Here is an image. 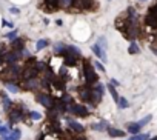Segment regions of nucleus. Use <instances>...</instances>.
<instances>
[{
    "label": "nucleus",
    "mask_w": 157,
    "mask_h": 140,
    "mask_svg": "<svg viewBox=\"0 0 157 140\" xmlns=\"http://www.w3.org/2000/svg\"><path fill=\"white\" fill-rule=\"evenodd\" d=\"M83 76H85L86 86H94L99 82V76H97L96 69H94V66L91 65L90 60H83Z\"/></svg>",
    "instance_id": "nucleus-1"
},
{
    "label": "nucleus",
    "mask_w": 157,
    "mask_h": 140,
    "mask_svg": "<svg viewBox=\"0 0 157 140\" xmlns=\"http://www.w3.org/2000/svg\"><path fill=\"white\" fill-rule=\"evenodd\" d=\"M68 112H72L78 117H86L90 112H88V108L85 105H78V103H69L68 106Z\"/></svg>",
    "instance_id": "nucleus-2"
},
{
    "label": "nucleus",
    "mask_w": 157,
    "mask_h": 140,
    "mask_svg": "<svg viewBox=\"0 0 157 140\" xmlns=\"http://www.w3.org/2000/svg\"><path fill=\"white\" fill-rule=\"evenodd\" d=\"M20 59H22V55H20V49H8V51L5 52V63H6V65L17 63Z\"/></svg>",
    "instance_id": "nucleus-3"
},
{
    "label": "nucleus",
    "mask_w": 157,
    "mask_h": 140,
    "mask_svg": "<svg viewBox=\"0 0 157 140\" xmlns=\"http://www.w3.org/2000/svg\"><path fill=\"white\" fill-rule=\"evenodd\" d=\"M23 109H25V106H22V105H20V108H11L10 109V122L14 123V122L23 120V117H25Z\"/></svg>",
    "instance_id": "nucleus-4"
},
{
    "label": "nucleus",
    "mask_w": 157,
    "mask_h": 140,
    "mask_svg": "<svg viewBox=\"0 0 157 140\" xmlns=\"http://www.w3.org/2000/svg\"><path fill=\"white\" fill-rule=\"evenodd\" d=\"M37 76H39V73H37V69H36L34 66H25V68L22 69V73H20V79H22V80L34 79V77H37Z\"/></svg>",
    "instance_id": "nucleus-5"
},
{
    "label": "nucleus",
    "mask_w": 157,
    "mask_h": 140,
    "mask_svg": "<svg viewBox=\"0 0 157 140\" xmlns=\"http://www.w3.org/2000/svg\"><path fill=\"white\" fill-rule=\"evenodd\" d=\"M78 11H83V9H93L94 8V0H75L74 6Z\"/></svg>",
    "instance_id": "nucleus-6"
},
{
    "label": "nucleus",
    "mask_w": 157,
    "mask_h": 140,
    "mask_svg": "<svg viewBox=\"0 0 157 140\" xmlns=\"http://www.w3.org/2000/svg\"><path fill=\"white\" fill-rule=\"evenodd\" d=\"M36 99H37V102H39L40 105H43L46 109L54 106V99H52L51 96H48V94H37Z\"/></svg>",
    "instance_id": "nucleus-7"
},
{
    "label": "nucleus",
    "mask_w": 157,
    "mask_h": 140,
    "mask_svg": "<svg viewBox=\"0 0 157 140\" xmlns=\"http://www.w3.org/2000/svg\"><path fill=\"white\" fill-rule=\"evenodd\" d=\"M78 94H80V99H82V100L93 103V86L80 88V89H78Z\"/></svg>",
    "instance_id": "nucleus-8"
},
{
    "label": "nucleus",
    "mask_w": 157,
    "mask_h": 140,
    "mask_svg": "<svg viewBox=\"0 0 157 140\" xmlns=\"http://www.w3.org/2000/svg\"><path fill=\"white\" fill-rule=\"evenodd\" d=\"M23 82V89H39L40 88V82H39V79L37 77H34V79H28V80H22Z\"/></svg>",
    "instance_id": "nucleus-9"
},
{
    "label": "nucleus",
    "mask_w": 157,
    "mask_h": 140,
    "mask_svg": "<svg viewBox=\"0 0 157 140\" xmlns=\"http://www.w3.org/2000/svg\"><path fill=\"white\" fill-rule=\"evenodd\" d=\"M42 8L48 13H52V11H57L59 9V0H43V5Z\"/></svg>",
    "instance_id": "nucleus-10"
},
{
    "label": "nucleus",
    "mask_w": 157,
    "mask_h": 140,
    "mask_svg": "<svg viewBox=\"0 0 157 140\" xmlns=\"http://www.w3.org/2000/svg\"><path fill=\"white\" fill-rule=\"evenodd\" d=\"M91 49H93V52H94V55H96L97 59H100V60L106 62V52H105V49H103L99 43H94Z\"/></svg>",
    "instance_id": "nucleus-11"
},
{
    "label": "nucleus",
    "mask_w": 157,
    "mask_h": 140,
    "mask_svg": "<svg viewBox=\"0 0 157 140\" xmlns=\"http://www.w3.org/2000/svg\"><path fill=\"white\" fill-rule=\"evenodd\" d=\"M68 126H69V129H71V131H74V132H77V134L85 132V126H83V125H80L78 122L69 120V122H68Z\"/></svg>",
    "instance_id": "nucleus-12"
},
{
    "label": "nucleus",
    "mask_w": 157,
    "mask_h": 140,
    "mask_svg": "<svg viewBox=\"0 0 157 140\" xmlns=\"http://www.w3.org/2000/svg\"><path fill=\"white\" fill-rule=\"evenodd\" d=\"M77 57H74V55H71L69 52H65L63 54V63H65V66H75V63H77Z\"/></svg>",
    "instance_id": "nucleus-13"
},
{
    "label": "nucleus",
    "mask_w": 157,
    "mask_h": 140,
    "mask_svg": "<svg viewBox=\"0 0 157 140\" xmlns=\"http://www.w3.org/2000/svg\"><path fill=\"white\" fill-rule=\"evenodd\" d=\"M106 132H108V135H109V137H113V138H117V137H125V131L117 129V128H111V126H108Z\"/></svg>",
    "instance_id": "nucleus-14"
},
{
    "label": "nucleus",
    "mask_w": 157,
    "mask_h": 140,
    "mask_svg": "<svg viewBox=\"0 0 157 140\" xmlns=\"http://www.w3.org/2000/svg\"><path fill=\"white\" fill-rule=\"evenodd\" d=\"M22 48H25L23 37H16L14 40H11V49H22Z\"/></svg>",
    "instance_id": "nucleus-15"
},
{
    "label": "nucleus",
    "mask_w": 157,
    "mask_h": 140,
    "mask_svg": "<svg viewBox=\"0 0 157 140\" xmlns=\"http://www.w3.org/2000/svg\"><path fill=\"white\" fill-rule=\"evenodd\" d=\"M20 135H22L20 129H13L11 132H8L6 135H3V137H2V140H19V138H20Z\"/></svg>",
    "instance_id": "nucleus-16"
},
{
    "label": "nucleus",
    "mask_w": 157,
    "mask_h": 140,
    "mask_svg": "<svg viewBox=\"0 0 157 140\" xmlns=\"http://www.w3.org/2000/svg\"><path fill=\"white\" fill-rule=\"evenodd\" d=\"M66 45L65 43H62V42H57V43H54V52L56 54H60V55H63L65 52H66Z\"/></svg>",
    "instance_id": "nucleus-17"
},
{
    "label": "nucleus",
    "mask_w": 157,
    "mask_h": 140,
    "mask_svg": "<svg viewBox=\"0 0 157 140\" xmlns=\"http://www.w3.org/2000/svg\"><path fill=\"white\" fill-rule=\"evenodd\" d=\"M75 0H59V8L62 9H71L74 6Z\"/></svg>",
    "instance_id": "nucleus-18"
},
{
    "label": "nucleus",
    "mask_w": 157,
    "mask_h": 140,
    "mask_svg": "<svg viewBox=\"0 0 157 140\" xmlns=\"http://www.w3.org/2000/svg\"><path fill=\"white\" fill-rule=\"evenodd\" d=\"M66 52H69L71 55H74V57H77V59H80V57H82V52H80V49H78L77 46H72V45L66 48Z\"/></svg>",
    "instance_id": "nucleus-19"
},
{
    "label": "nucleus",
    "mask_w": 157,
    "mask_h": 140,
    "mask_svg": "<svg viewBox=\"0 0 157 140\" xmlns=\"http://www.w3.org/2000/svg\"><path fill=\"white\" fill-rule=\"evenodd\" d=\"M48 45H49V40L48 39H39L37 43H36V49L37 51H42V49L48 48Z\"/></svg>",
    "instance_id": "nucleus-20"
},
{
    "label": "nucleus",
    "mask_w": 157,
    "mask_h": 140,
    "mask_svg": "<svg viewBox=\"0 0 157 140\" xmlns=\"http://www.w3.org/2000/svg\"><path fill=\"white\" fill-rule=\"evenodd\" d=\"M126 129H128L129 134H139L140 126L137 125V122H136V123H128V125H126Z\"/></svg>",
    "instance_id": "nucleus-21"
},
{
    "label": "nucleus",
    "mask_w": 157,
    "mask_h": 140,
    "mask_svg": "<svg viewBox=\"0 0 157 140\" xmlns=\"http://www.w3.org/2000/svg\"><path fill=\"white\" fill-rule=\"evenodd\" d=\"M93 129H96V131H106L108 129V123L106 122H97V123L93 125Z\"/></svg>",
    "instance_id": "nucleus-22"
},
{
    "label": "nucleus",
    "mask_w": 157,
    "mask_h": 140,
    "mask_svg": "<svg viewBox=\"0 0 157 140\" xmlns=\"http://www.w3.org/2000/svg\"><path fill=\"white\" fill-rule=\"evenodd\" d=\"M34 68L37 69V73H39V74H40V73H43V71H46V69H48V66H46V63H45V62H36Z\"/></svg>",
    "instance_id": "nucleus-23"
},
{
    "label": "nucleus",
    "mask_w": 157,
    "mask_h": 140,
    "mask_svg": "<svg viewBox=\"0 0 157 140\" xmlns=\"http://www.w3.org/2000/svg\"><path fill=\"white\" fill-rule=\"evenodd\" d=\"M6 89L13 94H17L19 93V86L14 83V82H6Z\"/></svg>",
    "instance_id": "nucleus-24"
},
{
    "label": "nucleus",
    "mask_w": 157,
    "mask_h": 140,
    "mask_svg": "<svg viewBox=\"0 0 157 140\" xmlns=\"http://www.w3.org/2000/svg\"><path fill=\"white\" fill-rule=\"evenodd\" d=\"M128 52H129V54H139V52H140L139 45H137L136 42H131V45H129V48H128Z\"/></svg>",
    "instance_id": "nucleus-25"
},
{
    "label": "nucleus",
    "mask_w": 157,
    "mask_h": 140,
    "mask_svg": "<svg viewBox=\"0 0 157 140\" xmlns=\"http://www.w3.org/2000/svg\"><path fill=\"white\" fill-rule=\"evenodd\" d=\"M106 88H108V91H109V94H111V97H113V99H114V100L117 102V100H119V94H117V91H116V86L109 83V85H108Z\"/></svg>",
    "instance_id": "nucleus-26"
},
{
    "label": "nucleus",
    "mask_w": 157,
    "mask_h": 140,
    "mask_svg": "<svg viewBox=\"0 0 157 140\" xmlns=\"http://www.w3.org/2000/svg\"><path fill=\"white\" fill-rule=\"evenodd\" d=\"M117 105H119V108H120V109H126V108L129 106V103H128V100H126L125 97H119Z\"/></svg>",
    "instance_id": "nucleus-27"
},
{
    "label": "nucleus",
    "mask_w": 157,
    "mask_h": 140,
    "mask_svg": "<svg viewBox=\"0 0 157 140\" xmlns=\"http://www.w3.org/2000/svg\"><path fill=\"white\" fill-rule=\"evenodd\" d=\"M2 102H3V109H5V111H10V109L13 108V102H11L6 96H3V100H2Z\"/></svg>",
    "instance_id": "nucleus-28"
},
{
    "label": "nucleus",
    "mask_w": 157,
    "mask_h": 140,
    "mask_svg": "<svg viewBox=\"0 0 157 140\" xmlns=\"http://www.w3.org/2000/svg\"><path fill=\"white\" fill-rule=\"evenodd\" d=\"M148 137L149 134H132V137L128 140H148Z\"/></svg>",
    "instance_id": "nucleus-29"
},
{
    "label": "nucleus",
    "mask_w": 157,
    "mask_h": 140,
    "mask_svg": "<svg viewBox=\"0 0 157 140\" xmlns=\"http://www.w3.org/2000/svg\"><path fill=\"white\" fill-rule=\"evenodd\" d=\"M151 119H152V115H146V117H143L142 120H139V122H137V125L142 128V126H145L146 123H149V122H151Z\"/></svg>",
    "instance_id": "nucleus-30"
},
{
    "label": "nucleus",
    "mask_w": 157,
    "mask_h": 140,
    "mask_svg": "<svg viewBox=\"0 0 157 140\" xmlns=\"http://www.w3.org/2000/svg\"><path fill=\"white\" fill-rule=\"evenodd\" d=\"M6 51H8V49H5L3 45H0V65L5 63V52H6Z\"/></svg>",
    "instance_id": "nucleus-31"
},
{
    "label": "nucleus",
    "mask_w": 157,
    "mask_h": 140,
    "mask_svg": "<svg viewBox=\"0 0 157 140\" xmlns=\"http://www.w3.org/2000/svg\"><path fill=\"white\" fill-rule=\"evenodd\" d=\"M28 114H29V117H31L33 120H40V119H42V114L37 112V111H29Z\"/></svg>",
    "instance_id": "nucleus-32"
},
{
    "label": "nucleus",
    "mask_w": 157,
    "mask_h": 140,
    "mask_svg": "<svg viewBox=\"0 0 157 140\" xmlns=\"http://www.w3.org/2000/svg\"><path fill=\"white\" fill-rule=\"evenodd\" d=\"M93 66H94V69H97V71H100V73H105V66H103L100 62H97V60H96Z\"/></svg>",
    "instance_id": "nucleus-33"
},
{
    "label": "nucleus",
    "mask_w": 157,
    "mask_h": 140,
    "mask_svg": "<svg viewBox=\"0 0 157 140\" xmlns=\"http://www.w3.org/2000/svg\"><path fill=\"white\" fill-rule=\"evenodd\" d=\"M20 55H22V59H29V57H31V52H29L26 48H22V49H20Z\"/></svg>",
    "instance_id": "nucleus-34"
},
{
    "label": "nucleus",
    "mask_w": 157,
    "mask_h": 140,
    "mask_svg": "<svg viewBox=\"0 0 157 140\" xmlns=\"http://www.w3.org/2000/svg\"><path fill=\"white\" fill-rule=\"evenodd\" d=\"M97 43L106 51V46H108V45H106V39H105V37H99V39H97Z\"/></svg>",
    "instance_id": "nucleus-35"
},
{
    "label": "nucleus",
    "mask_w": 157,
    "mask_h": 140,
    "mask_svg": "<svg viewBox=\"0 0 157 140\" xmlns=\"http://www.w3.org/2000/svg\"><path fill=\"white\" fill-rule=\"evenodd\" d=\"M16 37H17V32H16V31H11V32H8V34H5V39H8L10 42H11V40H14Z\"/></svg>",
    "instance_id": "nucleus-36"
},
{
    "label": "nucleus",
    "mask_w": 157,
    "mask_h": 140,
    "mask_svg": "<svg viewBox=\"0 0 157 140\" xmlns=\"http://www.w3.org/2000/svg\"><path fill=\"white\" fill-rule=\"evenodd\" d=\"M8 132H10V129H8V128H5V126H3L2 123H0V135L3 137V135H6Z\"/></svg>",
    "instance_id": "nucleus-37"
},
{
    "label": "nucleus",
    "mask_w": 157,
    "mask_h": 140,
    "mask_svg": "<svg viewBox=\"0 0 157 140\" xmlns=\"http://www.w3.org/2000/svg\"><path fill=\"white\" fill-rule=\"evenodd\" d=\"M2 25H3V26H6V28H10V29H13V28H14V23H13V22H6L5 19L2 20Z\"/></svg>",
    "instance_id": "nucleus-38"
},
{
    "label": "nucleus",
    "mask_w": 157,
    "mask_h": 140,
    "mask_svg": "<svg viewBox=\"0 0 157 140\" xmlns=\"http://www.w3.org/2000/svg\"><path fill=\"white\" fill-rule=\"evenodd\" d=\"M10 13H11V14H16V16H17V14H20V9H19V8H14V6H13V8H10Z\"/></svg>",
    "instance_id": "nucleus-39"
},
{
    "label": "nucleus",
    "mask_w": 157,
    "mask_h": 140,
    "mask_svg": "<svg viewBox=\"0 0 157 140\" xmlns=\"http://www.w3.org/2000/svg\"><path fill=\"white\" fill-rule=\"evenodd\" d=\"M56 25H57V26H62V25H63V22H62L60 19H57V20H56Z\"/></svg>",
    "instance_id": "nucleus-40"
},
{
    "label": "nucleus",
    "mask_w": 157,
    "mask_h": 140,
    "mask_svg": "<svg viewBox=\"0 0 157 140\" xmlns=\"http://www.w3.org/2000/svg\"><path fill=\"white\" fill-rule=\"evenodd\" d=\"M111 85H114V86H119V82H117L116 79H113V80H111Z\"/></svg>",
    "instance_id": "nucleus-41"
},
{
    "label": "nucleus",
    "mask_w": 157,
    "mask_h": 140,
    "mask_svg": "<svg viewBox=\"0 0 157 140\" xmlns=\"http://www.w3.org/2000/svg\"><path fill=\"white\" fill-rule=\"evenodd\" d=\"M148 140H157V135H155V137H152V138H148Z\"/></svg>",
    "instance_id": "nucleus-42"
},
{
    "label": "nucleus",
    "mask_w": 157,
    "mask_h": 140,
    "mask_svg": "<svg viewBox=\"0 0 157 140\" xmlns=\"http://www.w3.org/2000/svg\"><path fill=\"white\" fill-rule=\"evenodd\" d=\"M39 140H43V135H39Z\"/></svg>",
    "instance_id": "nucleus-43"
},
{
    "label": "nucleus",
    "mask_w": 157,
    "mask_h": 140,
    "mask_svg": "<svg viewBox=\"0 0 157 140\" xmlns=\"http://www.w3.org/2000/svg\"><path fill=\"white\" fill-rule=\"evenodd\" d=\"M140 2H145V0H140Z\"/></svg>",
    "instance_id": "nucleus-44"
}]
</instances>
